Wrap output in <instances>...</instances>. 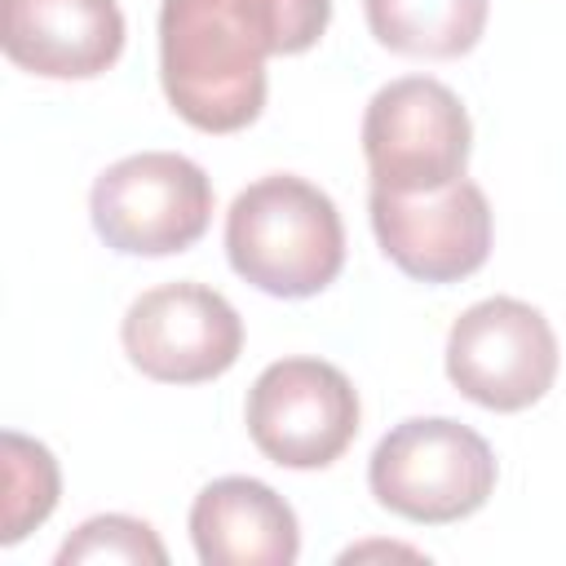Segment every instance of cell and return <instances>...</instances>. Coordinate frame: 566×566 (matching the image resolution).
<instances>
[{
  "mask_svg": "<svg viewBox=\"0 0 566 566\" xmlns=\"http://www.w3.org/2000/svg\"><path fill=\"white\" fill-rule=\"evenodd\" d=\"M332 0H164L159 84L199 133H239L265 106V57L305 53Z\"/></svg>",
  "mask_w": 566,
  "mask_h": 566,
  "instance_id": "6da1fadb",
  "label": "cell"
},
{
  "mask_svg": "<svg viewBox=\"0 0 566 566\" xmlns=\"http://www.w3.org/2000/svg\"><path fill=\"white\" fill-rule=\"evenodd\" d=\"M226 256L239 279L270 296H314L345 265L336 203L292 172H270L234 195L226 212Z\"/></svg>",
  "mask_w": 566,
  "mask_h": 566,
  "instance_id": "7a4b0ae2",
  "label": "cell"
},
{
  "mask_svg": "<svg viewBox=\"0 0 566 566\" xmlns=\"http://www.w3.org/2000/svg\"><path fill=\"white\" fill-rule=\"evenodd\" d=\"M376 504L407 522L447 526L478 513L495 491V455L482 433L447 416L394 424L367 464Z\"/></svg>",
  "mask_w": 566,
  "mask_h": 566,
  "instance_id": "3957f363",
  "label": "cell"
},
{
  "mask_svg": "<svg viewBox=\"0 0 566 566\" xmlns=\"http://www.w3.org/2000/svg\"><path fill=\"white\" fill-rule=\"evenodd\" d=\"M473 124L460 97L429 75H402L376 88L363 115V155L376 190L424 195L464 177Z\"/></svg>",
  "mask_w": 566,
  "mask_h": 566,
  "instance_id": "277c9868",
  "label": "cell"
},
{
  "mask_svg": "<svg viewBox=\"0 0 566 566\" xmlns=\"http://www.w3.org/2000/svg\"><path fill=\"white\" fill-rule=\"evenodd\" d=\"M93 230L124 256H172L212 221L208 172L177 150H142L111 164L88 195Z\"/></svg>",
  "mask_w": 566,
  "mask_h": 566,
  "instance_id": "5b68a950",
  "label": "cell"
},
{
  "mask_svg": "<svg viewBox=\"0 0 566 566\" xmlns=\"http://www.w3.org/2000/svg\"><path fill=\"white\" fill-rule=\"evenodd\" d=\"M557 336L517 296L469 305L447 332V380L486 411H526L557 380Z\"/></svg>",
  "mask_w": 566,
  "mask_h": 566,
  "instance_id": "8992f818",
  "label": "cell"
},
{
  "mask_svg": "<svg viewBox=\"0 0 566 566\" xmlns=\"http://www.w3.org/2000/svg\"><path fill=\"white\" fill-rule=\"evenodd\" d=\"M248 433L283 469H327L358 433V389L323 358H279L248 389Z\"/></svg>",
  "mask_w": 566,
  "mask_h": 566,
  "instance_id": "52a82bcc",
  "label": "cell"
},
{
  "mask_svg": "<svg viewBox=\"0 0 566 566\" xmlns=\"http://www.w3.org/2000/svg\"><path fill=\"white\" fill-rule=\"evenodd\" d=\"M119 340L142 376L159 385H199L234 367L243 323L221 292L203 283H164L128 305Z\"/></svg>",
  "mask_w": 566,
  "mask_h": 566,
  "instance_id": "ba28073f",
  "label": "cell"
},
{
  "mask_svg": "<svg viewBox=\"0 0 566 566\" xmlns=\"http://www.w3.org/2000/svg\"><path fill=\"white\" fill-rule=\"evenodd\" d=\"M367 208L380 252L420 283H460L491 256V203L469 177L424 195L371 186Z\"/></svg>",
  "mask_w": 566,
  "mask_h": 566,
  "instance_id": "9c48e42d",
  "label": "cell"
},
{
  "mask_svg": "<svg viewBox=\"0 0 566 566\" xmlns=\"http://www.w3.org/2000/svg\"><path fill=\"white\" fill-rule=\"evenodd\" d=\"M4 57L44 80H93L124 53L115 0H0Z\"/></svg>",
  "mask_w": 566,
  "mask_h": 566,
  "instance_id": "30bf717a",
  "label": "cell"
},
{
  "mask_svg": "<svg viewBox=\"0 0 566 566\" xmlns=\"http://www.w3.org/2000/svg\"><path fill=\"white\" fill-rule=\"evenodd\" d=\"M190 539L203 566H292L301 526L292 504L256 478H217L190 504Z\"/></svg>",
  "mask_w": 566,
  "mask_h": 566,
  "instance_id": "8fae6325",
  "label": "cell"
},
{
  "mask_svg": "<svg viewBox=\"0 0 566 566\" xmlns=\"http://www.w3.org/2000/svg\"><path fill=\"white\" fill-rule=\"evenodd\" d=\"M371 35L402 57H460L486 31V0H363Z\"/></svg>",
  "mask_w": 566,
  "mask_h": 566,
  "instance_id": "7c38bea8",
  "label": "cell"
},
{
  "mask_svg": "<svg viewBox=\"0 0 566 566\" xmlns=\"http://www.w3.org/2000/svg\"><path fill=\"white\" fill-rule=\"evenodd\" d=\"M4 464V509H0V544H18L31 526H40L57 504V460L44 442L4 429L0 438Z\"/></svg>",
  "mask_w": 566,
  "mask_h": 566,
  "instance_id": "4fadbf2b",
  "label": "cell"
},
{
  "mask_svg": "<svg viewBox=\"0 0 566 566\" xmlns=\"http://www.w3.org/2000/svg\"><path fill=\"white\" fill-rule=\"evenodd\" d=\"M75 562H150L164 566L168 548L159 544V535L124 513H102L88 517L84 526H75V535L57 548V566H75Z\"/></svg>",
  "mask_w": 566,
  "mask_h": 566,
  "instance_id": "5bb4252c",
  "label": "cell"
}]
</instances>
